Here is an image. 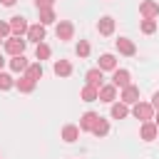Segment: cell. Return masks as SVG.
I'll return each instance as SVG.
<instances>
[{"label":"cell","mask_w":159,"mask_h":159,"mask_svg":"<svg viewBox=\"0 0 159 159\" xmlns=\"http://www.w3.org/2000/svg\"><path fill=\"white\" fill-rule=\"evenodd\" d=\"M132 114H134L137 119H142V122H149V119L154 117V107H152L149 102H134V104H132Z\"/></svg>","instance_id":"1"},{"label":"cell","mask_w":159,"mask_h":159,"mask_svg":"<svg viewBox=\"0 0 159 159\" xmlns=\"http://www.w3.org/2000/svg\"><path fill=\"white\" fill-rule=\"evenodd\" d=\"M7 25H10V32H12L15 37H22V35L27 32V27H30V25H27V20H25V17H20V15L10 17V22H7Z\"/></svg>","instance_id":"2"},{"label":"cell","mask_w":159,"mask_h":159,"mask_svg":"<svg viewBox=\"0 0 159 159\" xmlns=\"http://www.w3.org/2000/svg\"><path fill=\"white\" fill-rule=\"evenodd\" d=\"M55 35H57V40L67 42V40H72V35H75V25H72L70 20H60V25H57Z\"/></svg>","instance_id":"3"},{"label":"cell","mask_w":159,"mask_h":159,"mask_svg":"<svg viewBox=\"0 0 159 159\" xmlns=\"http://www.w3.org/2000/svg\"><path fill=\"white\" fill-rule=\"evenodd\" d=\"M5 52H7V55H12V57H15V55H22V52H25V40L12 35V37L5 42Z\"/></svg>","instance_id":"4"},{"label":"cell","mask_w":159,"mask_h":159,"mask_svg":"<svg viewBox=\"0 0 159 159\" xmlns=\"http://www.w3.org/2000/svg\"><path fill=\"white\" fill-rule=\"evenodd\" d=\"M112 84H114V87H119V89L129 87V84H132V77H129V72H127V70H119V67H117V70L112 72Z\"/></svg>","instance_id":"5"},{"label":"cell","mask_w":159,"mask_h":159,"mask_svg":"<svg viewBox=\"0 0 159 159\" xmlns=\"http://www.w3.org/2000/svg\"><path fill=\"white\" fill-rule=\"evenodd\" d=\"M97 99H99V102L112 104V102L117 99V87H114V84H102V87H99V92H97Z\"/></svg>","instance_id":"6"},{"label":"cell","mask_w":159,"mask_h":159,"mask_svg":"<svg viewBox=\"0 0 159 159\" xmlns=\"http://www.w3.org/2000/svg\"><path fill=\"white\" fill-rule=\"evenodd\" d=\"M97 119H99L97 112H84V114L80 117V129H82V132H92L94 124H97Z\"/></svg>","instance_id":"7"},{"label":"cell","mask_w":159,"mask_h":159,"mask_svg":"<svg viewBox=\"0 0 159 159\" xmlns=\"http://www.w3.org/2000/svg\"><path fill=\"white\" fill-rule=\"evenodd\" d=\"M139 12H142L147 20H154V17L159 15V5H157L154 0H144V2L139 5Z\"/></svg>","instance_id":"8"},{"label":"cell","mask_w":159,"mask_h":159,"mask_svg":"<svg viewBox=\"0 0 159 159\" xmlns=\"http://www.w3.org/2000/svg\"><path fill=\"white\" fill-rule=\"evenodd\" d=\"M25 35H27L30 42H42V40H45V25H40V22H37V25H30Z\"/></svg>","instance_id":"9"},{"label":"cell","mask_w":159,"mask_h":159,"mask_svg":"<svg viewBox=\"0 0 159 159\" xmlns=\"http://www.w3.org/2000/svg\"><path fill=\"white\" fill-rule=\"evenodd\" d=\"M157 132H159V127H157L154 122H142V129H139V134H142V139H144V142H152V139H157Z\"/></svg>","instance_id":"10"},{"label":"cell","mask_w":159,"mask_h":159,"mask_svg":"<svg viewBox=\"0 0 159 159\" xmlns=\"http://www.w3.org/2000/svg\"><path fill=\"white\" fill-rule=\"evenodd\" d=\"M117 50H119V55H127V57L137 55L134 42H132V40H127V37H119V40H117Z\"/></svg>","instance_id":"11"},{"label":"cell","mask_w":159,"mask_h":159,"mask_svg":"<svg viewBox=\"0 0 159 159\" xmlns=\"http://www.w3.org/2000/svg\"><path fill=\"white\" fill-rule=\"evenodd\" d=\"M122 102H124V104H134V102H139V87H134V84L124 87V89H122Z\"/></svg>","instance_id":"12"},{"label":"cell","mask_w":159,"mask_h":159,"mask_svg":"<svg viewBox=\"0 0 159 159\" xmlns=\"http://www.w3.org/2000/svg\"><path fill=\"white\" fill-rule=\"evenodd\" d=\"M84 80H87V84H89V87H97V89H99L104 77H102V70H99V67H94V70H89V72L84 75Z\"/></svg>","instance_id":"13"},{"label":"cell","mask_w":159,"mask_h":159,"mask_svg":"<svg viewBox=\"0 0 159 159\" xmlns=\"http://www.w3.org/2000/svg\"><path fill=\"white\" fill-rule=\"evenodd\" d=\"M97 30H99V35H112V32H114V20H112L109 15L99 17V22H97Z\"/></svg>","instance_id":"14"},{"label":"cell","mask_w":159,"mask_h":159,"mask_svg":"<svg viewBox=\"0 0 159 159\" xmlns=\"http://www.w3.org/2000/svg\"><path fill=\"white\" fill-rule=\"evenodd\" d=\"M52 70H55V75H57V77H70V75H72V65H70L67 60H57Z\"/></svg>","instance_id":"15"},{"label":"cell","mask_w":159,"mask_h":159,"mask_svg":"<svg viewBox=\"0 0 159 159\" xmlns=\"http://www.w3.org/2000/svg\"><path fill=\"white\" fill-rule=\"evenodd\" d=\"M35 84H37V82H35V80H30L27 75H22L20 80H15V87H17L20 92H25V94H27V92H32V89H35Z\"/></svg>","instance_id":"16"},{"label":"cell","mask_w":159,"mask_h":159,"mask_svg":"<svg viewBox=\"0 0 159 159\" xmlns=\"http://www.w3.org/2000/svg\"><path fill=\"white\" fill-rule=\"evenodd\" d=\"M62 139H65V142H77V139H80V127L65 124V127H62Z\"/></svg>","instance_id":"17"},{"label":"cell","mask_w":159,"mask_h":159,"mask_svg":"<svg viewBox=\"0 0 159 159\" xmlns=\"http://www.w3.org/2000/svg\"><path fill=\"white\" fill-rule=\"evenodd\" d=\"M99 70H102V72H104V70H112V72H114V70H117V57L109 55V52L102 55V57H99Z\"/></svg>","instance_id":"18"},{"label":"cell","mask_w":159,"mask_h":159,"mask_svg":"<svg viewBox=\"0 0 159 159\" xmlns=\"http://www.w3.org/2000/svg\"><path fill=\"white\" fill-rule=\"evenodd\" d=\"M27 65H30V62L25 60V55H15V57L10 60V70H12V72H25Z\"/></svg>","instance_id":"19"},{"label":"cell","mask_w":159,"mask_h":159,"mask_svg":"<svg viewBox=\"0 0 159 159\" xmlns=\"http://www.w3.org/2000/svg\"><path fill=\"white\" fill-rule=\"evenodd\" d=\"M129 114V104H124V102H112V117L114 119H124Z\"/></svg>","instance_id":"20"},{"label":"cell","mask_w":159,"mask_h":159,"mask_svg":"<svg viewBox=\"0 0 159 159\" xmlns=\"http://www.w3.org/2000/svg\"><path fill=\"white\" fill-rule=\"evenodd\" d=\"M97 87H89V84H84L82 87V92H80V97H82V102H97Z\"/></svg>","instance_id":"21"},{"label":"cell","mask_w":159,"mask_h":159,"mask_svg":"<svg viewBox=\"0 0 159 159\" xmlns=\"http://www.w3.org/2000/svg\"><path fill=\"white\" fill-rule=\"evenodd\" d=\"M57 17H55V10L52 7H42L40 10V25H52Z\"/></svg>","instance_id":"22"},{"label":"cell","mask_w":159,"mask_h":159,"mask_svg":"<svg viewBox=\"0 0 159 159\" xmlns=\"http://www.w3.org/2000/svg\"><path fill=\"white\" fill-rule=\"evenodd\" d=\"M25 75L30 77V80H42V65L40 62H35V65H27V70H25Z\"/></svg>","instance_id":"23"},{"label":"cell","mask_w":159,"mask_h":159,"mask_svg":"<svg viewBox=\"0 0 159 159\" xmlns=\"http://www.w3.org/2000/svg\"><path fill=\"white\" fill-rule=\"evenodd\" d=\"M107 132H109V122L99 117V119H97V124H94V129H92V134H94V137H104Z\"/></svg>","instance_id":"24"},{"label":"cell","mask_w":159,"mask_h":159,"mask_svg":"<svg viewBox=\"0 0 159 159\" xmlns=\"http://www.w3.org/2000/svg\"><path fill=\"white\" fill-rule=\"evenodd\" d=\"M50 52H52V50H50V45L37 42V47H35V57H37L40 62H42V60H47V57H50Z\"/></svg>","instance_id":"25"},{"label":"cell","mask_w":159,"mask_h":159,"mask_svg":"<svg viewBox=\"0 0 159 159\" xmlns=\"http://www.w3.org/2000/svg\"><path fill=\"white\" fill-rule=\"evenodd\" d=\"M75 52H77V57H87L89 55V42L87 40H80L77 47H75Z\"/></svg>","instance_id":"26"},{"label":"cell","mask_w":159,"mask_h":159,"mask_svg":"<svg viewBox=\"0 0 159 159\" xmlns=\"http://www.w3.org/2000/svg\"><path fill=\"white\" fill-rule=\"evenodd\" d=\"M10 87H15V80H12L10 75L0 72V89H10Z\"/></svg>","instance_id":"27"},{"label":"cell","mask_w":159,"mask_h":159,"mask_svg":"<svg viewBox=\"0 0 159 159\" xmlns=\"http://www.w3.org/2000/svg\"><path fill=\"white\" fill-rule=\"evenodd\" d=\"M154 30H157V22H154V20H147V17H144V20H142V32H144V35H152Z\"/></svg>","instance_id":"28"},{"label":"cell","mask_w":159,"mask_h":159,"mask_svg":"<svg viewBox=\"0 0 159 159\" xmlns=\"http://www.w3.org/2000/svg\"><path fill=\"white\" fill-rule=\"evenodd\" d=\"M7 35H10V25L0 20V40H2V37H7Z\"/></svg>","instance_id":"29"},{"label":"cell","mask_w":159,"mask_h":159,"mask_svg":"<svg viewBox=\"0 0 159 159\" xmlns=\"http://www.w3.org/2000/svg\"><path fill=\"white\" fill-rule=\"evenodd\" d=\"M35 5H37V10H42V7H52L55 0H35Z\"/></svg>","instance_id":"30"},{"label":"cell","mask_w":159,"mask_h":159,"mask_svg":"<svg viewBox=\"0 0 159 159\" xmlns=\"http://www.w3.org/2000/svg\"><path fill=\"white\" fill-rule=\"evenodd\" d=\"M152 107H154V109H159V92H154V94H152Z\"/></svg>","instance_id":"31"},{"label":"cell","mask_w":159,"mask_h":159,"mask_svg":"<svg viewBox=\"0 0 159 159\" xmlns=\"http://www.w3.org/2000/svg\"><path fill=\"white\" fill-rule=\"evenodd\" d=\"M0 2H2V5H5V7H10V5H15V2H17V0H0Z\"/></svg>","instance_id":"32"},{"label":"cell","mask_w":159,"mask_h":159,"mask_svg":"<svg viewBox=\"0 0 159 159\" xmlns=\"http://www.w3.org/2000/svg\"><path fill=\"white\" fill-rule=\"evenodd\" d=\"M2 67H5V60H2V55H0V70H2Z\"/></svg>","instance_id":"33"},{"label":"cell","mask_w":159,"mask_h":159,"mask_svg":"<svg viewBox=\"0 0 159 159\" xmlns=\"http://www.w3.org/2000/svg\"><path fill=\"white\" fill-rule=\"evenodd\" d=\"M154 124H157V127H159V114H157V117H154Z\"/></svg>","instance_id":"34"},{"label":"cell","mask_w":159,"mask_h":159,"mask_svg":"<svg viewBox=\"0 0 159 159\" xmlns=\"http://www.w3.org/2000/svg\"><path fill=\"white\" fill-rule=\"evenodd\" d=\"M0 42H2V40H0Z\"/></svg>","instance_id":"35"}]
</instances>
